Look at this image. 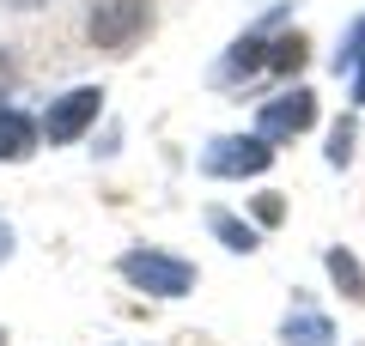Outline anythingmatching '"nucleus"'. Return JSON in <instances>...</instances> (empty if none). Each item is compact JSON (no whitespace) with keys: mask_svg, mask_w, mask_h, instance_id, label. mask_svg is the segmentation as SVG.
I'll list each match as a JSON object with an SVG mask.
<instances>
[{"mask_svg":"<svg viewBox=\"0 0 365 346\" xmlns=\"http://www.w3.org/2000/svg\"><path fill=\"white\" fill-rule=\"evenodd\" d=\"M0 346H6V328H0Z\"/></svg>","mask_w":365,"mask_h":346,"instance_id":"18","label":"nucleus"},{"mask_svg":"<svg viewBox=\"0 0 365 346\" xmlns=\"http://www.w3.org/2000/svg\"><path fill=\"white\" fill-rule=\"evenodd\" d=\"M37 140H43V122H31L19 110H0V164H25L37 152Z\"/></svg>","mask_w":365,"mask_h":346,"instance_id":"6","label":"nucleus"},{"mask_svg":"<svg viewBox=\"0 0 365 346\" xmlns=\"http://www.w3.org/2000/svg\"><path fill=\"white\" fill-rule=\"evenodd\" d=\"M6 256H13V231L0 225V261H6Z\"/></svg>","mask_w":365,"mask_h":346,"instance_id":"16","label":"nucleus"},{"mask_svg":"<svg viewBox=\"0 0 365 346\" xmlns=\"http://www.w3.org/2000/svg\"><path fill=\"white\" fill-rule=\"evenodd\" d=\"M122 280L134 285V292H153V298H189L195 292V261L182 256H165V249H122Z\"/></svg>","mask_w":365,"mask_h":346,"instance_id":"1","label":"nucleus"},{"mask_svg":"<svg viewBox=\"0 0 365 346\" xmlns=\"http://www.w3.org/2000/svg\"><path fill=\"white\" fill-rule=\"evenodd\" d=\"M207 231L220 237L225 249H232V256H256V249H262L256 225H244V219H237V213H225V206H213V213H207Z\"/></svg>","mask_w":365,"mask_h":346,"instance_id":"9","label":"nucleus"},{"mask_svg":"<svg viewBox=\"0 0 365 346\" xmlns=\"http://www.w3.org/2000/svg\"><path fill=\"white\" fill-rule=\"evenodd\" d=\"M280 340H287V346H335V328H329V316H323V310L299 304L287 322H280Z\"/></svg>","mask_w":365,"mask_h":346,"instance_id":"7","label":"nucleus"},{"mask_svg":"<svg viewBox=\"0 0 365 346\" xmlns=\"http://www.w3.org/2000/svg\"><path fill=\"white\" fill-rule=\"evenodd\" d=\"M353 140H359V128H353V115L347 122H335V128H329V164H353Z\"/></svg>","mask_w":365,"mask_h":346,"instance_id":"12","label":"nucleus"},{"mask_svg":"<svg viewBox=\"0 0 365 346\" xmlns=\"http://www.w3.org/2000/svg\"><path fill=\"white\" fill-rule=\"evenodd\" d=\"M250 213H256V225H280V219H287V201H280V194H256Z\"/></svg>","mask_w":365,"mask_h":346,"instance_id":"14","label":"nucleus"},{"mask_svg":"<svg viewBox=\"0 0 365 346\" xmlns=\"http://www.w3.org/2000/svg\"><path fill=\"white\" fill-rule=\"evenodd\" d=\"M91 49H110V55H128L134 43L153 31V0H91Z\"/></svg>","mask_w":365,"mask_h":346,"instance_id":"2","label":"nucleus"},{"mask_svg":"<svg viewBox=\"0 0 365 346\" xmlns=\"http://www.w3.org/2000/svg\"><path fill=\"white\" fill-rule=\"evenodd\" d=\"M347 85H353V103H359V110H365V55H359V61H353V73H347Z\"/></svg>","mask_w":365,"mask_h":346,"instance_id":"15","label":"nucleus"},{"mask_svg":"<svg viewBox=\"0 0 365 346\" xmlns=\"http://www.w3.org/2000/svg\"><path fill=\"white\" fill-rule=\"evenodd\" d=\"M365 55V13L353 19V31L341 37V49H335V73H353V61Z\"/></svg>","mask_w":365,"mask_h":346,"instance_id":"13","label":"nucleus"},{"mask_svg":"<svg viewBox=\"0 0 365 346\" xmlns=\"http://www.w3.org/2000/svg\"><path fill=\"white\" fill-rule=\"evenodd\" d=\"M323 268H329V280L341 285V298H347V304H365V268H359V256H353V249H323Z\"/></svg>","mask_w":365,"mask_h":346,"instance_id":"8","label":"nucleus"},{"mask_svg":"<svg viewBox=\"0 0 365 346\" xmlns=\"http://www.w3.org/2000/svg\"><path fill=\"white\" fill-rule=\"evenodd\" d=\"M98 110H104V91L98 85H73L67 98H55L49 110H43V140L49 146H73L79 134L98 122Z\"/></svg>","mask_w":365,"mask_h":346,"instance_id":"5","label":"nucleus"},{"mask_svg":"<svg viewBox=\"0 0 365 346\" xmlns=\"http://www.w3.org/2000/svg\"><path fill=\"white\" fill-rule=\"evenodd\" d=\"M268 164H274V146L262 140V134H220V140H207V152H201V170H207V177H225V182L262 177Z\"/></svg>","mask_w":365,"mask_h":346,"instance_id":"3","label":"nucleus"},{"mask_svg":"<svg viewBox=\"0 0 365 346\" xmlns=\"http://www.w3.org/2000/svg\"><path fill=\"white\" fill-rule=\"evenodd\" d=\"M311 122H317V91H311V85H292V91H280V98H268V103L256 110V134H262L268 146L299 140Z\"/></svg>","mask_w":365,"mask_h":346,"instance_id":"4","label":"nucleus"},{"mask_svg":"<svg viewBox=\"0 0 365 346\" xmlns=\"http://www.w3.org/2000/svg\"><path fill=\"white\" fill-rule=\"evenodd\" d=\"M262 49H268L262 37H237L232 55L220 61V79H244V73H256V67H268V55H262Z\"/></svg>","mask_w":365,"mask_h":346,"instance_id":"10","label":"nucleus"},{"mask_svg":"<svg viewBox=\"0 0 365 346\" xmlns=\"http://www.w3.org/2000/svg\"><path fill=\"white\" fill-rule=\"evenodd\" d=\"M6 6H19V13H31V6H43V0H6Z\"/></svg>","mask_w":365,"mask_h":346,"instance_id":"17","label":"nucleus"},{"mask_svg":"<svg viewBox=\"0 0 365 346\" xmlns=\"http://www.w3.org/2000/svg\"><path fill=\"white\" fill-rule=\"evenodd\" d=\"M268 67H274V73H299V67H304V37H299V31L280 37V43H268Z\"/></svg>","mask_w":365,"mask_h":346,"instance_id":"11","label":"nucleus"}]
</instances>
